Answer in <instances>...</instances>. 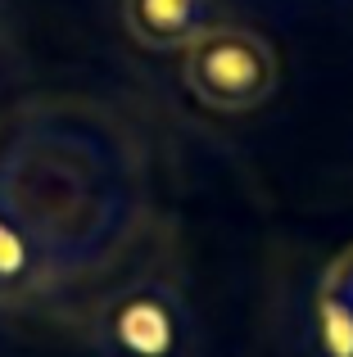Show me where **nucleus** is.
<instances>
[{"label":"nucleus","instance_id":"obj_5","mask_svg":"<svg viewBox=\"0 0 353 357\" xmlns=\"http://www.w3.org/2000/svg\"><path fill=\"white\" fill-rule=\"evenodd\" d=\"M32 271V244L14 222L0 213V285H18Z\"/></svg>","mask_w":353,"mask_h":357},{"label":"nucleus","instance_id":"obj_1","mask_svg":"<svg viewBox=\"0 0 353 357\" xmlns=\"http://www.w3.org/2000/svg\"><path fill=\"white\" fill-rule=\"evenodd\" d=\"M181 77L213 114H249L276 91V54L249 27H209L186 45Z\"/></svg>","mask_w":353,"mask_h":357},{"label":"nucleus","instance_id":"obj_2","mask_svg":"<svg viewBox=\"0 0 353 357\" xmlns=\"http://www.w3.org/2000/svg\"><path fill=\"white\" fill-rule=\"evenodd\" d=\"M105 349L109 357H176L181 349V317L163 289L141 285L105 307Z\"/></svg>","mask_w":353,"mask_h":357},{"label":"nucleus","instance_id":"obj_3","mask_svg":"<svg viewBox=\"0 0 353 357\" xmlns=\"http://www.w3.org/2000/svg\"><path fill=\"white\" fill-rule=\"evenodd\" d=\"M123 27L145 50H186L218 27V0H123Z\"/></svg>","mask_w":353,"mask_h":357},{"label":"nucleus","instance_id":"obj_4","mask_svg":"<svg viewBox=\"0 0 353 357\" xmlns=\"http://www.w3.org/2000/svg\"><path fill=\"white\" fill-rule=\"evenodd\" d=\"M317 331L326 357H353V249L331 262L317 289Z\"/></svg>","mask_w":353,"mask_h":357}]
</instances>
